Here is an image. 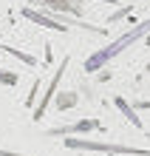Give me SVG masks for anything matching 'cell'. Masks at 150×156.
<instances>
[{
    "mask_svg": "<svg viewBox=\"0 0 150 156\" xmlns=\"http://www.w3.org/2000/svg\"><path fill=\"white\" fill-rule=\"evenodd\" d=\"M93 128H99L96 119H79V122H74V125L54 128V131H48V133H51V136H71V133H85V131H93Z\"/></svg>",
    "mask_w": 150,
    "mask_h": 156,
    "instance_id": "cell-6",
    "label": "cell"
},
{
    "mask_svg": "<svg viewBox=\"0 0 150 156\" xmlns=\"http://www.w3.org/2000/svg\"><path fill=\"white\" fill-rule=\"evenodd\" d=\"M116 108H119V111L125 114V116H127V119H130V122H133L136 128H142V119L136 116V111H133V108H130V105H127V102H125L122 97H116Z\"/></svg>",
    "mask_w": 150,
    "mask_h": 156,
    "instance_id": "cell-7",
    "label": "cell"
},
{
    "mask_svg": "<svg viewBox=\"0 0 150 156\" xmlns=\"http://www.w3.org/2000/svg\"><path fill=\"white\" fill-rule=\"evenodd\" d=\"M0 48H6L9 54H14L20 62H26V66H37V60L31 57V54H26V51H17V48H12V45H6V43H0Z\"/></svg>",
    "mask_w": 150,
    "mask_h": 156,
    "instance_id": "cell-8",
    "label": "cell"
},
{
    "mask_svg": "<svg viewBox=\"0 0 150 156\" xmlns=\"http://www.w3.org/2000/svg\"><path fill=\"white\" fill-rule=\"evenodd\" d=\"M0 156H23V153H12V151H0Z\"/></svg>",
    "mask_w": 150,
    "mask_h": 156,
    "instance_id": "cell-11",
    "label": "cell"
},
{
    "mask_svg": "<svg viewBox=\"0 0 150 156\" xmlns=\"http://www.w3.org/2000/svg\"><path fill=\"white\" fill-rule=\"evenodd\" d=\"M23 14L29 17L31 23H37V26H45V29H54V31H68L65 20H60V17H48L43 9H40V12H37V9H23Z\"/></svg>",
    "mask_w": 150,
    "mask_h": 156,
    "instance_id": "cell-4",
    "label": "cell"
},
{
    "mask_svg": "<svg viewBox=\"0 0 150 156\" xmlns=\"http://www.w3.org/2000/svg\"><path fill=\"white\" fill-rule=\"evenodd\" d=\"M77 102V97H60V108H71Z\"/></svg>",
    "mask_w": 150,
    "mask_h": 156,
    "instance_id": "cell-10",
    "label": "cell"
},
{
    "mask_svg": "<svg viewBox=\"0 0 150 156\" xmlns=\"http://www.w3.org/2000/svg\"><path fill=\"white\" fill-rule=\"evenodd\" d=\"M108 156H116V153H108Z\"/></svg>",
    "mask_w": 150,
    "mask_h": 156,
    "instance_id": "cell-12",
    "label": "cell"
},
{
    "mask_svg": "<svg viewBox=\"0 0 150 156\" xmlns=\"http://www.w3.org/2000/svg\"><path fill=\"white\" fill-rule=\"evenodd\" d=\"M65 148H71V151H99V153H116V156H150V151H145V148L110 145V142H96V139H65Z\"/></svg>",
    "mask_w": 150,
    "mask_h": 156,
    "instance_id": "cell-2",
    "label": "cell"
},
{
    "mask_svg": "<svg viewBox=\"0 0 150 156\" xmlns=\"http://www.w3.org/2000/svg\"><path fill=\"white\" fill-rule=\"evenodd\" d=\"M0 82H3V85H14L17 74H14V71H3V68H0Z\"/></svg>",
    "mask_w": 150,
    "mask_h": 156,
    "instance_id": "cell-9",
    "label": "cell"
},
{
    "mask_svg": "<svg viewBox=\"0 0 150 156\" xmlns=\"http://www.w3.org/2000/svg\"><path fill=\"white\" fill-rule=\"evenodd\" d=\"M40 9H51L57 14H79L85 0H37Z\"/></svg>",
    "mask_w": 150,
    "mask_h": 156,
    "instance_id": "cell-5",
    "label": "cell"
},
{
    "mask_svg": "<svg viewBox=\"0 0 150 156\" xmlns=\"http://www.w3.org/2000/svg\"><path fill=\"white\" fill-rule=\"evenodd\" d=\"M65 68H68V60H62V66L54 71V77H51V82H48V88H45V94H43V99H40V105L34 108V119H43L45 108H48V102L57 97V88H60V80H62V74H65Z\"/></svg>",
    "mask_w": 150,
    "mask_h": 156,
    "instance_id": "cell-3",
    "label": "cell"
},
{
    "mask_svg": "<svg viewBox=\"0 0 150 156\" xmlns=\"http://www.w3.org/2000/svg\"><path fill=\"white\" fill-rule=\"evenodd\" d=\"M147 31H150V17H147V20H142L139 26H133L130 31H125L122 37H116L113 43H108V48H99L96 54H91V57L85 60V71H99L108 60L119 57V54L125 51V48H130L133 43H139V40H142Z\"/></svg>",
    "mask_w": 150,
    "mask_h": 156,
    "instance_id": "cell-1",
    "label": "cell"
}]
</instances>
